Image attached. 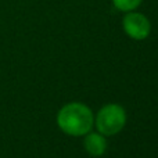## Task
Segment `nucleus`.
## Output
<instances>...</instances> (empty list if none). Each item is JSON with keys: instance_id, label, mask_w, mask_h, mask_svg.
Listing matches in <instances>:
<instances>
[{"instance_id": "1", "label": "nucleus", "mask_w": 158, "mask_h": 158, "mask_svg": "<svg viewBox=\"0 0 158 158\" xmlns=\"http://www.w3.org/2000/svg\"><path fill=\"white\" fill-rule=\"evenodd\" d=\"M57 125L69 136H83L94 125L93 112L86 104L69 103L57 114Z\"/></svg>"}, {"instance_id": "2", "label": "nucleus", "mask_w": 158, "mask_h": 158, "mask_svg": "<svg viewBox=\"0 0 158 158\" xmlns=\"http://www.w3.org/2000/svg\"><path fill=\"white\" fill-rule=\"evenodd\" d=\"M96 128L104 136L119 133L126 123V112L119 104H107L96 115Z\"/></svg>"}, {"instance_id": "3", "label": "nucleus", "mask_w": 158, "mask_h": 158, "mask_svg": "<svg viewBox=\"0 0 158 158\" xmlns=\"http://www.w3.org/2000/svg\"><path fill=\"white\" fill-rule=\"evenodd\" d=\"M123 31L128 36L135 40H143L151 32V24L148 18L142 13L136 11H128L122 21Z\"/></svg>"}, {"instance_id": "4", "label": "nucleus", "mask_w": 158, "mask_h": 158, "mask_svg": "<svg viewBox=\"0 0 158 158\" xmlns=\"http://www.w3.org/2000/svg\"><path fill=\"white\" fill-rule=\"evenodd\" d=\"M85 150L93 157H100L106 153L107 150V140L106 136L101 133H94V132H87L83 140Z\"/></svg>"}, {"instance_id": "5", "label": "nucleus", "mask_w": 158, "mask_h": 158, "mask_svg": "<svg viewBox=\"0 0 158 158\" xmlns=\"http://www.w3.org/2000/svg\"><path fill=\"white\" fill-rule=\"evenodd\" d=\"M142 2L143 0H112L115 7L121 11H125V13L136 10V8L142 4Z\"/></svg>"}]
</instances>
